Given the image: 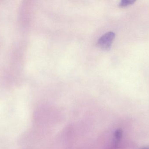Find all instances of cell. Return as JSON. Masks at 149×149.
Instances as JSON below:
<instances>
[{"label": "cell", "mask_w": 149, "mask_h": 149, "mask_svg": "<svg viewBox=\"0 0 149 149\" xmlns=\"http://www.w3.org/2000/svg\"><path fill=\"white\" fill-rule=\"evenodd\" d=\"M115 37V33L109 31L102 36L98 41V45L101 48L104 50H109L112 43Z\"/></svg>", "instance_id": "1"}, {"label": "cell", "mask_w": 149, "mask_h": 149, "mask_svg": "<svg viewBox=\"0 0 149 149\" xmlns=\"http://www.w3.org/2000/svg\"><path fill=\"white\" fill-rule=\"evenodd\" d=\"M135 2L134 0H122L119 3V6L121 7H126L134 4Z\"/></svg>", "instance_id": "2"}, {"label": "cell", "mask_w": 149, "mask_h": 149, "mask_svg": "<svg viewBox=\"0 0 149 149\" xmlns=\"http://www.w3.org/2000/svg\"><path fill=\"white\" fill-rule=\"evenodd\" d=\"M123 131L121 129H117L116 131L114 134L115 139L116 143H118L121 139L122 136Z\"/></svg>", "instance_id": "3"}, {"label": "cell", "mask_w": 149, "mask_h": 149, "mask_svg": "<svg viewBox=\"0 0 149 149\" xmlns=\"http://www.w3.org/2000/svg\"></svg>", "instance_id": "4"}]
</instances>
